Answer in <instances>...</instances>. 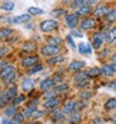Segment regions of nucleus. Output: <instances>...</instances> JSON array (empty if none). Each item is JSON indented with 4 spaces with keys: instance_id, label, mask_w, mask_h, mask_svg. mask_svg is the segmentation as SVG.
Masks as SVG:
<instances>
[{
    "instance_id": "obj_1",
    "label": "nucleus",
    "mask_w": 116,
    "mask_h": 124,
    "mask_svg": "<svg viewBox=\"0 0 116 124\" xmlns=\"http://www.w3.org/2000/svg\"><path fill=\"white\" fill-rule=\"evenodd\" d=\"M15 69H14V66L12 65H5L3 67V70L0 71V78L7 84V85H9V84H12L14 81V78H15Z\"/></svg>"
},
{
    "instance_id": "obj_2",
    "label": "nucleus",
    "mask_w": 116,
    "mask_h": 124,
    "mask_svg": "<svg viewBox=\"0 0 116 124\" xmlns=\"http://www.w3.org/2000/svg\"><path fill=\"white\" fill-rule=\"evenodd\" d=\"M41 31L44 33H49V32H53L58 28V22L54 20V19H47V20H43L41 23Z\"/></svg>"
},
{
    "instance_id": "obj_3",
    "label": "nucleus",
    "mask_w": 116,
    "mask_h": 124,
    "mask_svg": "<svg viewBox=\"0 0 116 124\" xmlns=\"http://www.w3.org/2000/svg\"><path fill=\"white\" fill-rule=\"evenodd\" d=\"M105 39H106V34L102 32H97L93 34L92 37V47L95 48V49H98V48H101V46L105 42Z\"/></svg>"
},
{
    "instance_id": "obj_4",
    "label": "nucleus",
    "mask_w": 116,
    "mask_h": 124,
    "mask_svg": "<svg viewBox=\"0 0 116 124\" xmlns=\"http://www.w3.org/2000/svg\"><path fill=\"white\" fill-rule=\"evenodd\" d=\"M59 46H53V44H46V46H43L41 52L43 56H48V57H51V56H54V54H58L59 53Z\"/></svg>"
},
{
    "instance_id": "obj_5",
    "label": "nucleus",
    "mask_w": 116,
    "mask_h": 124,
    "mask_svg": "<svg viewBox=\"0 0 116 124\" xmlns=\"http://www.w3.org/2000/svg\"><path fill=\"white\" fill-rule=\"evenodd\" d=\"M66 24H67L71 29H75V28L80 24V15L77 13L67 14L66 15Z\"/></svg>"
},
{
    "instance_id": "obj_6",
    "label": "nucleus",
    "mask_w": 116,
    "mask_h": 124,
    "mask_svg": "<svg viewBox=\"0 0 116 124\" xmlns=\"http://www.w3.org/2000/svg\"><path fill=\"white\" fill-rule=\"evenodd\" d=\"M30 20V14H21L14 18H7L8 23H13V24H25Z\"/></svg>"
},
{
    "instance_id": "obj_7",
    "label": "nucleus",
    "mask_w": 116,
    "mask_h": 124,
    "mask_svg": "<svg viewBox=\"0 0 116 124\" xmlns=\"http://www.w3.org/2000/svg\"><path fill=\"white\" fill-rule=\"evenodd\" d=\"M54 85H56V84L53 82L52 77L51 78H44V80H42L41 84H39V89L42 91H48V90H52L54 87Z\"/></svg>"
},
{
    "instance_id": "obj_8",
    "label": "nucleus",
    "mask_w": 116,
    "mask_h": 124,
    "mask_svg": "<svg viewBox=\"0 0 116 124\" xmlns=\"http://www.w3.org/2000/svg\"><path fill=\"white\" fill-rule=\"evenodd\" d=\"M38 56H28V57H25V58H23L21 60V65H23L24 67H33L34 65H37L38 63Z\"/></svg>"
},
{
    "instance_id": "obj_9",
    "label": "nucleus",
    "mask_w": 116,
    "mask_h": 124,
    "mask_svg": "<svg viewBox=\"0 0 116 124\" xmlns=\"http://www.w3.org/2000/svg\"><path fill=\"white\" fill-rule=\"evenodd\" d=\"M85 66H86V62L85 61H72L68 65V70L69 71H73V72H78V71H81L82 69H83Z\"/></svg>"
},
{
    "instance_id": "obj_10",
    "label": "nucleus",
    "mask_w": 116,
    "mask_h": 124,
    "mask_svg": "<svg viewBox=\"0 0 116 124\" xmlns=\"http://www.w3.org/2000/svg\"><path fill=\"white\" fill-rule=\"evenodd\" d=\"M61 104V100L57 96H53L51 99H48L44 101V108L46 109H54V108H58V105Z\"/></svg>"
},
{
    "instance_id": "obj_11",
    "label": "nucleus",
    "mask_w": 116,
    "mask_h": 124,
    "mask_svg": "<svg viewBox=\"0 0 116 124\" xmlns=\"http://www.w3.org/2000/svg\"><path fill=\"white\" fill-rule=\"evenodd\" d=\"M95 24H96V22H95V19H92V18H86V19H83L80 23V27H81V29L82 31H90V29H92L93 27H95Z\"/></svg>"
},
{
    "instance_id": "obj_12",
    "label": "nucleus",
    "mask_w": 116,
    "mask_h": 124,
    "mask_svg": "<svg viewBox=\"0 0 116 124\" xmlns=\"http://www.w3.org/2000/svg\"><path fill=\"white\" fill-rule=\"evenodd\" d=\"M110 12V9L107 5H100L98 8H96L93 10V15L96 16V18H102V16H106V14Z\"/></svg>"
},
{
    "instance_id": "obj_13",
    "label": "nucleus",
    "mask_w": 116,
    "mask_h": 124,
    "mask_svg": "<svg viewBox=\"0 0 116 124\" xmlns=\"http://www.w3.org/2000/svg\"><path fill=\"white\" fill-rule=\"evenodd\" d=\"M34 80L33 78H30V77H27V78H24L23 80V82H21V89H23V91H25V93H28V91H30V90H33V87H34Z\"/></svg>"
},
{
    "instance_id": "obj_14",
    "label": "nucleus",
    "mask_w": 116,
    "mask_h": 124,
    "mask_svg": "<svg viewBox=\"0 0 116 124\" xmlns=\"http://www.w3.org/2000/svg\"><path fill=\"white\" fill-rule=\"evenodd\" d=\"M62 111L64 113V114H68V115L71 114V113L76 111V101H75V100H69V101H67V103L64 104Z\"/></svg>"
},
{
    "instance_id": "obj_15",
    "label": "nucleus",
    "mask_w": 116,
    "mask_h": 124,
    "mask_svg": "<svg viewBox=\"0 0 116 124\" xmlns=\"http://www.w3.org/2000/svg\"><path fill=\"white\" fill-rule=\"evenodd\" d=\"M93 12V9H92V7L91 5H87V4H83L82 7L80 8V9H77V14H78L80 16H85V15H88L90 13H92Z\"/></svg>"
},
{
    "instance_id": "obj_16",
    "label": "nucleus",
    "mask_w": 116,
    "mask_h": 124,
    "mask_svg": "<svg viewBox=\"0 0 116 124\" xmlns=\"http://www.w3.org/2000/svg\"><path fill=\"white\" fill-rule=\"evenodd\" d=\"M64 61V56H61V54H54V56H51L49 60H47L48 65L49 66H54L57 63H61V62Z\"/></svg>"
},
{
    "instance_id": "obj_17",
    "label": "nucleus",
    "mask_w": 116,
    "mask_h": 124,
    "mask_svg": "<svg viewBox=\"0 0 116 124\" xmlns=\"http://www.w3.org/2000/svg\"><path fill=\"white\" fill-rule=\"evenodd\" d=\"M78 52L81 53V54H91V52H92V47L90 46L88 43H80L78 44Z\"/></svg>"
},
{
    "instance_id": "obj_18",
    "label": "nucleus",
    "mask_w": 116,
    "mask_h": 124,
    "mask_svg": "<svg viewBox=\"0 0 116 124\" xmlns=\"http://www.w3.org/2000/svg\"><path fill=\"white\" fill-rule=\"evenodd\" d=\"M106 34V41L107 43H114L116 41V28H110L107 31V33H105Z\"/></svg>"
},
{
    "instance_id": "obj_19",
    "label": "nucleus",
    "mask_w": 116,
    "mask_h": 124,
    "mask_svg": "<svg viewBox=\"0 0 116 124\" xmlns=\"http://www.w3.org/2000/svg\"><path fill=\"white\" fill-rule=\"evenodd\" d=\"M51 116H52L56 122H61V120H62L63 118H64V113H63L62 110H59V109H57V108H54V109H52Z\"/></svg>"
},
{
    "instance_id": "obj_20",
    "label": "nucleus",
    "mask_w": 116,
    "mask_h": 124,
    "mask_svg": "<svg viewBox=\"0 0 116 124\" xmlns=\"http://www.w3.org/2000/svg\"><path fill=\"white\" fill-rule=\"evenodd\" d=\"M81 119H82V115H81L80 111H73V113H71V114H69V123L71 124L80 123Z\"/></svg>"
},
{
    "instance_id": "obj_21",
    "label": "nucleus",
    "mask_w": 116,
    "mask_h": 124,
    "mask_svg": "<svg viewBox=\"0 0 116 124\" xmlns=\"http://www.w3.org/2000/svg\"><path fill=\"white\" fill-rule=\"evenodd\" d=\"M56 94H61V93H64L68 90V85L64 82H61V84H57V85H54V87L52 89Z\"/></svg>"
},
{
    "instance_id": "obj_22",
    "label": "nucleus",
    "mask_w": 116,
    "mask_h": 124,
    "mask_svg": "<svg viewBox=\"0 0 116 124\" xmlns=\"http://www.w3.org/2000/svg\"><path fill=\"white\" fill-rule=\"evenodd\" d=\"M37 49V44L35 42H32V41H28L23 44V52H33V51Z\"/></svg>"
},
{
    "instance_id": "obj_23",
    "label": "nucleus",
    "mask_w": 116,
    "mask_h": 124,
    "mask_svg": "<svg viewBox=\"0 0 116 124\" xmlns=\"http://www.w3.org/2000/svg\"><path fill=\"white\" fill-rule=\"evenodd\" d=\"M16 90H18V87H16L15 85H12V86L8 87V90H7V93H5V94H7V96H8L9 100H13L16 96V94H18Z\"/></svg>"
},
{
    "instance_id": "obj_24",
    "label": "nucleus",
    "mask_w": 116,
    "mask_h": 124,
    "mask_svg": "<svg viewBox=\"0 0 116 124\" xmlns=\"http://www.w3.org/2000/svg\"><path fill=\"white\" fill-rule=\"evenodd\" d=\"M101 74H103L105 76H112L115 72H114V70H112L111 65H103V66L101 67Z\"/></svg>"
},
{
    "instance_id": "obj_25",
    "label": "nucleus",
    "mask_w": 116,
    "mask_h": 124,
    "mask_svg": "<svg viewBox=\"0 0 116 124\" xmlns=\"http://www.w3.org/2000/svg\"><path fill=\"white\" fill-rule=\"evenodd\" d=\"M86 78H90V77L87 76V72L78 71V72H76V75L73 76V81L75 82H78V81H82V80H86Z\"/></svg>"
},
{
    "instance_id": "obj_26",
    "label": "nucleus",
    "mask_w": 116,
    "mask_h": 124,
    "mask_svg": "<svg viewBox=\"0 0 116 124\" xmlns=\"http://www.w3.org/2000/svg\"><path fill=\"white\" fill-rule=\"evenodd\" d=\"M12 33H13V29H10V28H1L0 29V41L7 39Z\"/></svg>"
},
{
    "instance_id": "obj_27",
    "label": "nucleus",
    "mask_w": 116,
    "mask_h": 124,
    "mask_svg": "<svg viewBox=\"0 0 116 124\" xmlns=\"http://www.w3.org/2000/svg\"><path fill=\"white\" fill-rule=\"evenodd\" d=\"M5 115H7L8 118H13L16 113V108H15V105H10V106H7V109H5Z\"/></svg>"
},
{
    "instance_id": "obj_28",
    "label": "nucleus",
    "mask_w": 116,
    "mask_h": 124,
    "mask_svg": "<svg viewBox=\"0 0 116 124\" xmlns=\"http://www.w3.org/2000/svg\"><path fill=\"white\" fill-rule=\"evenodd\" d=\"M105 109L106 110H114V109H116V99L115 98H112V99H109L106 103H105Z\"/></svg>"
},
{
    "instance_id": "obj_29",
    "label": "nucleus",
    "mask_w": 116,
    "mask_h": 124,
    "mask_svg": "<svg viewBox=\"0 0 116 124\" xmlns=\"http://www.w3.org/2000/svg\"><path fill=\"white\" fill-rule=\"evenodd\" d=\"M101 75V69H98V67H92L91 70L87 71V76L88 77H97Z\"/></svg>"
},
{
    "instance_id": "obj_30",
    "label": "nucleus",
    "mask_w": 116,
    "mask_h": 124,
    "mask_svg": "<svg viewBox=\"0 0 116 124\" xmlns=\"http://www.w3.org/2000/svg\"><path fill=\"white\" fill-rule=\"evenodd\" d=\"M15 8V4L13 1H5L1 4V9L5 10V12H12V10H14Z\"/></svg>"
},
{
    "instance_id": "obj_31",
    "label": "nucleus",
    "mask_w": 116,
    "mask_h": 124,
    "mask_svg": "<svg viewBox=\"0 0 116 124\" xmlns=\"http://www.w3.org/2000/svg\"><path fill=\"white\" fill-rule=\"evenodd\" d=\"M106 20L110 22V23H115L116 22V9H111L106 14Z\"/></svg>"
},
{
    "instance_id": "obj_32",
    "label": "nucleus",
    "mask_w": 116,
    "mask_h": 124,
    "mask_svg": "<svg viewBox=\"0 0 116 124\" xmlns=\"http://www.w3.org/2000/svg\"><path fill=\"white\" fill-rule=\"evenodd\" d=\"M24 114H23V113H16V114L13 116V123L14 124H21V123H23L24 122Z\"/></svg>"
},
{
    "instance_id": "obj_33",
    "label": "nucleus",
    "mask_w": 116,
    "mask_h": 124,
    "mask_svg": "<svg viewBox=\"0 0 116 124\" xmlns=\"http://www.w3.org/2000/svg\"><path fill=\"white\" fill-rule=\"evenodd\" d=\"M9 103V99L5 93H0V108H5Z\"/></svg>"
},
{
    "instance_id": "obj_34",
    "label": "nucleus",
    "mask_w": 116,
    "mask_h": 124,
    "mask_svg": "<svg viewBox=\"0 0 116 124\" xmlns=\"http://www.w3.org/2000/svg\"><path fill=\"white\" fill-rule=\"evenodd\" d=\"M28 14H30V15H41V14H43V10L41 8H37V7H30V8H28Z\"/></svg>"
},
{
    "instance_id": "obj_35",
    "label": "nucleus",
    "mask_w": 116,
    "mask_h": 124,
    "mask_svg": "<svg viewBox=\"0 0 116 124\" xmlns=\"http://www.w3.org/2000/svg\"><path fill=\"white\" fill-rule=\"evenodd\" d=\"M25 100V95L24 94H21V95H16V96L12 100V103H13V105H18V104H20V103H23V101Z\"/></svg>"
},
{
    "instance_id": "obj_36",
    "label": "nucleus",
    "mask_w": 116,
    "mask_h": 124,
    "mask_svg": "<svg viewBox=\"0 0 116 124\" xmlns=\"http://www.w3.org/2000/svg\"><path fill=\"white\" fill-rule=\"evenodd\" d=\"M42 70H43V66L39 65V63H37V65H34L33 67H30V70L28 71V74L29 75H34V74H37V72H39Z\"/></svg>"
},
{
    "instance_id": "obj_37",
    "label": "nucleus",
    "mask_w": 116,
    "mask_h": 124,
    "mask_svg": "<svg viewBox=\"0 0 116 124\" xmlns=\"http://www.w3.org/2000/svg\"><path fill=\"white\" fill-rule=\"evenodd\" d=\"M44 114H46V111L44 110H34L33 111V114H32V116H30V119H34V120H37V119H39L41 116H43Z\"/></svg>"
},
{
    "instance_id": "obj_38",
    "label": "nucleus",
    "mask_w": 116,
    "mask_h": 124,
    "mask_svg": "<svg viewBox=\"0 0 116 124\" xmlns=\"http://www.w3.org/2000/svg\"><path fill=\"white\" fill-rule=\"evenodd\" d=\"M83 4H85V0H73V1L71 3V8L77 10V9H80Z\"/></svg>"
},
{
    "instance_id": "obj_39",
    "label": "nucleus",
    "mask_w": 116,
    "mask_h": 124,
    "mask_svg": "<svg viewBox=\"0 0 116 124\" xmlns=\"http://www.w3.org/2000/svg\"><path fill=\"white\" fill-rule=\"evenodd\" d=\"M51 15L54 16V18H58L61 15H66V10L64 9H54L51 12Z\"/></svg>"
},
{
    "instance_id": "obj_40",
    "label": "nucleus",
    "mask_w": 116,
    "mask_h": 124,
    "mask_svg": "<svg viewBox=\"0 0 116 124\" xmlns=\"http://www.w3.org/2000/svg\"><path fill=\"white\" fill-rule=\"evenodd\" d=\"M48 44H53V46H59L61 44V38H58V37H49L48 39Z\"/></svg>"
},
{
    "instance_id": "obj_41",
    "label": "nucleus",
    "mask_w": 116,
    "mask_h": 124,
    "mask_svg": "<svg viewBox=\"0 0 116 124\" xmlns=\"http://www.w3.org/2000/svg\"><path fill=\"white\" fill-rule=\"evenodd\" d=\"M34 110H35L34 108H30V106H28V108H25V109H24L23 114H24V116H25V118H30Z\"/></svg>"
},
{
    "instance_id": "obj_42",
    "label": "nucleus",
    "mask_w": 116,
    "mask_h": 124,
    "mask_svg": "<svg viewBox=\"0 0 116 124\" xmlns=\"http://www.w3.org/2000/svg\"><path fill=\"white\" fill-rule=\"evenodd\" d=\"M56 93L53 91V90H48V91H44V100H48V99H51L53 96H56Z\"/></svg>"
},
{
    "instance_id": "obj_43",
    "label": "nucleus",
    "mask_w": 116,
    "mask_h": 124,
    "mask_svg": "<svg viewBox=\"0 0 116 124\" xmlns=\"http://www.w3.org/2000/svg\"><path fill=\"white\" fill-rule=\"evenodd\" d=\"M52 80H53V82L56 84V85H57V84H61V82H62V75H61V74H54L52 76Z\"/></svg>"
},
{
    "instance_id": "obj_44",
    "label": "nucleus",
    "mask_w": 116,
    "mask_h": 124,
    "mask_svg": "<svg viewBox=\"0 0 116 124\" xmlns=\"http://www.w3.org/2000/svg\"><path fill=\"white\" fill-rule=\"evenodd\" d=\"M88 84H90V78H86V80H82V81L76 82V86L81 89V87H85V86H87Z\"/></svg>"
},
{
    "instance_id": "obj_45",
    "label": "nucleus",
    "mask_w": 116,
    "mask_h": 124,
    "mask_svg": "<svg viewBox=\"0 0 116 124\" xmlns=\"http://www.w3.org/2000/svg\"><path fill=\"white\" fill-rule=\"evenodd\" d=\"M80 96H81L82 100H88V99L92 96V94H91V93H88V91H82V93L80 94Z\"/></svg>"
},
{
    "instance_id": "obj_46",
    "label": "nucleus",
    "mask_w": 116,
    "mask_h": 124,
    "mask_svg": "<svg viewBox=\"0 0 116 124\" xmlns=\"http://www.w3.org/2000/svg\"><path fill=\"white\" fill-rule=\"evenodd\" d=\"M9 53V48L8 47H0V57H5Z\"/></svg>"
},
{
    "instance_id": "obj_47",
    "label": "nucleus",
    "mask_w": 116,
    "mask_h": 124,
    "mask_svg": "<svg viewBox=\"0 0 116 124\" xmlns=\"http://www.w3.org/2000/svg\"><path fill=\"white\" fill-rule=\"evenodd\" d=\"M67 43L69 44L71 47H72L73 49L76 48V44H75V42L72 41V36H67Z\"/></svg>"
},
{
    "instance_id": "obj_48",
    "label": "nucleus",
    "mask_w": 116,
    "mask_h": 124,
    "mask_svg": "<svg viewBox=\"0 0 116 124\" xmlns=\"http://www.w3.org/2000/svg\"><path fill=\"white\" fill-rule=\"evenodd\" d=\"M93 124H105V120L101 118H96V119H93Z\"/></svg>"
},
{
    "instance_id": "obj_49",
    "label": "nucleus",
    "mask_w": 116,
    "mask_h": 124,
    "mask_svg": "<svg viewBox=\"0 0 116 124\" xmlns=\"http://www.w3.org/2000/svg\"><path fill=\"white\" fill-rule=\"evenodd\" d=\"M107 86L110 89H112V90H116V81H111V82H109L107 84Z\"/></svg>"
},
{
    "instance_id": "obj_50",
    "label": "nucleus",
    "mask_w": 116,
    "mask_h": 124,
    "mask_svg": "<svg viewBox=\"0 0 116 124\" xmlns=\"http://www.w3.org/2000/svg\"><path fill=\"white\" fill-rule=\"evenodd\" d=\"M97 3V0H85V4H87V5H95Z\"/></svg>"
},
{
    "instance_id": "obj_51",
    "label": "nucleus",
    "mask_w": 116,
    "mask_h": 124,
    "mask_svg": "<svg viewBox=\"0 0 116 124\" xmlns=\"http://www.w3.org/2000/svg\"><path fill=\"white\" fill-rule=\"evenodd\" d=\"M72 36H75V37H82V34L80 32H77V31H73L72 32Z\"/></svg>"
},
{
    "instance_id": "obj_52",
    "label": "nucleus",
    "mask_w": 116,
    "mask_h": 124,
    "mask_svg": "<svg viewBox=\"0 0 116 124\" xmlns=\"http://www.w3.org/2000/svg\"><path fill=\"white\" fill-rule=\"evenodd\" d=\"M1 123H3V124H12V123H13V120H9V119H3V120H1Z\"/></svg>"
},
{
    "instance_id": "obj_53",
    "label": "nucleus",
    "mask_w": 116,
    "mask_h": 124,
    "mask_svg": "<svg viewBox=\"0 0 116 124\" xmlns=\"http://www.w3.org/2000/svg\"><path fill=\"white\" fill-rule=\"evenodd\" d=\"M111 67H112V70H114V72L116 74V62H114V63L111 65Z\"/></svg>"
},
{
    "instance_id": "obj_54",
    "label": "nucleus",
    "mask_w": 116,
    "mask_h": 124,
    "mask_svg": "<svg viewBox=\"0 0 116 124\" xmlns=\"http://www.w3.org/2000/svg\"><path fill=\"white\" fill-rule=\"evenodd\" d=\"M5 66V62H3V61H0V71L3 70V67Z\"/></svg>"
},
{
    "instance_id": "obj_55",
    "label": "nucleus",
    "mask_w": 116,
    "mask_h": 124,
    "mask_svg": "<svg viewBox=\"0 0 116 124\" xmlns=\"http://www.w3.org/2000/svg\"><path fill=\"white\" fill-rule=\"evenodd\" d=\"M111 60H112V62H116V53L111 56Z\"/></svg>"
},
{
    "instance_id": "obj_56",
    "label": "nucleus",
    "mask_w": 116,
    "mask_h": 124,
    "mask_svg": "<svg viewBox=\"0 0 116 124\" xmlns=\"http://www.w3.org/2000/svg\"><path fill=\"white\" fill-rule=\"evenodd\" d=\"M29 124H39L38 122H32V123H29Z\"/></svg>"
},
{
    "instance_id": "obj_57",
    "label": "nucleus",
    "mask_w": 116,
    "mask_h": 124,
    "mask_svg": "<svg viewBox=\"0 0 116 124\" xmlns=\"http://www.w3.org/2000/svg\"><path fill=\"white\" fill-rule=\"evenodd\" d=\"M115 49H116V42H115Z\"/></svg>"
},
{
    "instance_id": "obj_58",
    "label": "nucleus",
    "mask_w": 116,
    "mask_h": 124,
    "mask_svg": "<svg viewBox=\"0 0 116 124\" xmlns=\"http://www.w3.org/2000/svg\"><path fill=\"white\" fill-rule=\"evenodd\" d=\"M12 124H14V123H12Z\"/></svg>"
},
{
    "instance_id": "obj_59",
    "label": "nucleus",
    "mask_w": 116,
    "mask_h": 124,
    "mask_svg": "<svg viewBox=\"0 0 116 124\" xmlns=\"http://www.w3.org/2000/svg\"><path fill=\"white\" fill-rule=\"evenodd\" d=\"M115 124H116V123H115Z\"/></svg>"
}]
</instances>
